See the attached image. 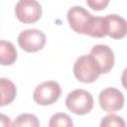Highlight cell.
Wrapping results in <instances>:
<instances>
[{
    "mask_svg": "<svg viewBox=\"0 0 127 127\" xmlns=\"http://www.w3.org/2000/svg\"><path fill=\"white\" fill-rule=\"evenodd\" d=\"M17 88L8 78L0 77V107L10 104L16 97Z\"/></svg>",
    "mask_w": 127,
    "mask_h": 127,
    "instance_id": "30bf717a",
    "label": "cell"
},
{
    "mask_svg": "<svg viewBox=\"0 0 127 127\" xmlns=\"http://www.w3.org/2000/svg\"><path fill=\"white\" fill-rule=\"evenodd\" d=\"M89 56L94 62L99 74L107 73L112 69L115 58L113 51L107 45H95L92 47Z\"/></svg>",
    "mask_w": 127,
    "mask_h": 127,
    "instance_id": "5b68a950",
    "label": "cell"
},
{
    "mask_svg": "<svg viewBox=\"0 0 127 127\" xmlns=\"http://www.w3.org/2000/svg\"><path fill=\"white\" fill-rule=\"evenodd\" d=\"M66 108L76 115H84L93 108V97L85 89L77 88L70 91L65 98Z\"/></svg>",
    "mask_w": 127,
    "mask_h": 127,
    "instance_id": "6da1fadb",
    "label": "cell"
},
{
    "mask_svg": "<svg viewBox=\"0 0 127 127\" xmlns=\"http://www.w3.org/2000/svg\"><path fill=\"white\" fill-rule=\"evenodd\" d=\"M101 127H110V126H116V127H124L125 121L122 117L116 115V114H108L105 117L102 118L100 122Z\"/></svg>",
    "mask_w": 127,
    "mask_h": 127,
    "instance_id": "9a60e30c",
    "label": "cell"
},
{
    "mask_svg": "<svg viewBox=\"0 0 127 127\" xmlns=\"http://www.w3.org/2000/svg\"><path fill=\"white\" fill-rule=\"evenodd\" d=\"M17 60V50L8 41H0V64L11 65Z\"/></svg>",
    "mask_w": 127,
    "mask_h": 127,
    "instance_id": "7c38bea8",
    "label": "cell"
},
{
    "mask_svg": "<svg viewBox=\"0 0 127 127\" xmlns=\"http://www.w3.org/2000/svg\"><path fill=\"white\" fill-rule=\"evenodd\" d=\"M86 4L89 8L95 11L104 10L109 4V0H86Z\"/></svg>",
    "mask_w": 127,
    "mask_h": 127,
    "instance_id": "2e32d148",
    "label": "cell"
},
{
    "mask_svg": "<svg viewBox=\"0 0 127 127\" xmlns=\"http://www.w3.org/2000/svg\"><path fill=\"white\" fill-rule=\"evenodd\" d=\"M85 35L94 38H103L107 36V22L105 17H93L91 18Z\"/></svg>",
    "mask_w": 127,
    "mask_h": 127,
    "instance_id": "8fae6325",
    "label": "cell"
},
{
    "mask_svg": "<svg viewBox=\"0 0 127 127\" xmlns=\"http://www.w3.org/2000/svg\"><path fill=\"white\" fill-rule=\"evenodd\" d=\"M66 18L70 28L74 32L85 35L92 15L81 6H73L67 11Z\"/></svg>",
    "mask_w": 127,
    "mask_h": 127,
    "instance_id": "ba28073f",
    "label": "cell"
},
{
    "mask_svg": "<svg viewBox=\"0 0 127 127\" xmlns=\"http://www.w3.org/2000/svg\"><path fill=\"white\" fill-rule=\"evenodd\" d=\"M12 126H30V127H38L40 126V122L38 117L34 114L30 113H23L20 114L12 123Z\"/></svg>",
    "mask_w": 127,
    "mask_h": 127,
    "instance_id": "4fadbf2b",
    "label": "cell"
},
{
    "mask_svg": "<svg viewBox=\"0 0 127 127\" xmlns=\"http://www.w3.org/2000/svg\"><path fill=\"white\" fill-rule=\"evenodd\" d=\"M72 120L71 118L65 114V113H56L54 114L49 122V126L50 127H57V126H64V127H70L72 126Z\"/></svg>",
    "mask_w": 127,
    "mask_h": 127,
    "instance_id": "5bb4252c",
    "label": "cell"
},
{
    "mask_svg": "<svg viewBox=\"0 0 127 127\" xmlns=\"http://www.w3.org/2000/svg\"><path fill=\"white\" fill-rule=\"evenodd\" d=\"M20 48L27 53H36L42 50L46 44V35L38 29L22 31L18 36Z\"/></svg>",
    "mask_w": 127,
    "mask_h": 127,
    "instance_id": "8992f818",
    "label": "cell"
},
{
    "mask_svg": "<svg viewBox=\"0 0 127 127\" xmlns=\"http://www.w3.org/2000/svg\"><path fill=\"white\" fill-rule=\"evenodd\" d=\"M98 100L100 107L105 112L118 111L124 105V95L115 87H107L101 90Z\"/></svg>",
    "mask_w": 127,
    "mask_h": 127,
    "instance_id": "52a82bcc",
    "label": "cell"
},
{
    "mask_svg": "<svg viewBox=\"0 0 127 127\" xmlns=\"http://www.w3.org/2000/svg\"><path fill=\"white\" fill-rule=\"evenodd\" d=\"M61 94L62 88L60 84L55 80H47L35 88L33 99L39 105H51L60 98Z\"/></svg>",
    "mask_w": 127,
    "mask_h": 127,
    "instance_id": "7a4b0ae2",
    "label": "cell"
},
{
    "mask_svg": "<svg viewBox=\"0 0 127 127\" xmlns=\"http://www.w3.org/2000/svg\"><path fill=\"white\" fill-rule=\"evenodd\" d=\"M107 22V36L112 39H122L126 36V20L116 14H110L105 17Z\"/></svg>",
    "mask_w": 127,
    "mask_h": 127,
    "instance_id": "9c48e42d",
    "label": "cell"
},
{
    "mask_svg": "<svg viewBox=\"0 0 127 127\" xmlns=\"http://www.w3.org/2000/svg\"><path fill=\"white\" fill-rule=\"evenodd\" d=\"M0 126H12L10 118L2 113H0Z\"/></svg>",
    "mask_w": 127,
    "mask_h": 127,
    "instance_id": "e0dca14e",
    "label": "cell"
},
{
    "mask_svg": "<svg viewBox=\"0 0 127 127\" xmlns=\"http://www.w3.org/2000/svg\"><path fill=\"white\" fill-rule=\"evenodd\" d=\"M73 74L78 81L84 83L94 82L100 75L89 55H83L75 61L73 64Z\"/></svg>",
    "mask_w": 127,
    "mask_h": 127,
    "instance_id": "3957f363",
    "label": "cell"
},
{
    "mask_svg": "<svg viewBox=\"0 0 127 127\" xmlns=\"http://www.w3.org/2000/svg\"><path fill=\"white\" fill-rule=\"evenodd\" d=\"M42 6L37 0H19L15 6L17 19L24 24H33L42 17Z\"/></svg>",
    "mask_w": 127,
    "mask_h": 127,
    "instance_id": "277c9868",
    "label": "cell"
}]
</instances>
